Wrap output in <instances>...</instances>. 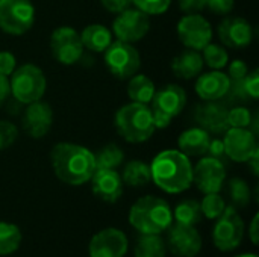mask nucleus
<instances>
[{
	"mask_svg": "<svg viewBox=\"0 0 259 257\" xmlns=\"http://www.w3.org/2000/svg\"><path fill=\"white\" fill-rule=\"evenodd\" d=\"M93 194L105 203H117L123 194V180L115 170H96L91 177Z\"/></svg>",
	"mask_w": 259,
	"mask_h": 257,
	"instance_id": "obj_18",
	"label": "nucleus"
},
{
	"mask_svg": "<svg viewBox=\"0 0 259 257\" xmlns=\"http://www.w3.org/2000/svg\"><path fill=\"white\" fill-rule=\"evenodd\" d=\"M203 65H205V62H203L200 52L193 50V48H187V50L181 52L171 61V70H173L175 76L179 79H184V80L197 77L202 73Z\"/></svg>",
	"mask_w": 259,
	"mask_h": 257,
	"instance_id": "obj_21",
	"label": "nucleus"
},
{
	"mask_svg": "<svg viewBox=\"0 0 259 257\" xmlns=\"http://www.w3.org/2000/svg\"><path fill=\"white\" fill-rule=\"evenodd\" d=\"M21 244L20 229L6 221H0V256L12 254L18 250Z\"/></svg>",
	"mask_w": 259,
	"mask_h": 257,
	"instance_id": "obj_27",
	"label": "nucleus"
},
{
	"mask_svg": "<svg viewBox=\"0 0 259 257\" xmlns=\"http://www.w3.org/2000/svg\"><path fill=\"white\" fill-rule=\"evenodd\" d=\"M150 105H152L150 109L159 111V112L175 118L184 111V108L187 105V92L182 86L168 83L164 88L155 91V95H153Z\"/></svg>",
	"mask_w": 259,
	"mask_h": 257,
	"instance_id": "obj_19",
	"label": "nucleus"
},
{
	"mask_svg": "<svg viewBox=\"0 0 259 257\" xmlns=\"http://www.w3.org/2000/svg\"><path fill=\"white\" fill-rule=\"evenodd\" d=\"M126 235L114 227H108L96 233L90 242V257H124L127 253Z\"/></svg>",
	"mask_w": 259,
	"mask_h": 257,
	"instance_id": "obj_14",
	"label": "nucleus"
},
{
	"mask_svg": "<svg viewBox=\"0 0 259 257\" xmlns=\"http://www.w3.org/2000/svg\"><path fill=\"white\" fill-rule=\"evenodd\" d=\"M229 197L234 208H246L250 201V188L246 180L234 177L229 182Z\"/></svg>",
	"mask_w": 259,
	"mask_h": 257,
	"instance_id": "obj_31",
	"label": "nucleus"
},
{
	"mask_svg": "<svg viewBox=\"0 0 259 257\" xmlns=\"http://www.w3.org/2000/svg\"><path fill=\"white\" fill-rule=\"evenodd\" d=\"M129 223L141 235H161L171 226L173 211L164 198L144 195L132 204Z\"/></svg>",
	"mask_w": 259,
	"mask_h": 257,
	"instance_id": "obj_3",
	"label": "nucleus"
},
{
	"mask_svg": "<svg viewBox=\"0 0 259 257\" xmlns=\"http://www.w3.org/2000/svg\"><path fill=\"white\" fill-rule=\"evenodd\" d=\"M244 238V223L234 206H226L225 212L217 218L212 230L214 245L220 251L235 250Z\"/></svg>",
	"mask_w": 259,
	"mask_h": 257,
	"instance_id": "obj_8",
	"label": "nucleus"
},
{
	"mask_svg": "<svg viewBox=\"0 0 259 257\" xmlns=\"http://www.w3.org/2000/svg\"><path fill=\"white\" fill-rule=\"evenodd\" d=\"M258 215L253 217L252 223H250V229H249V236H250V241L256 245L258 244Z\"/></svg>",
	"mask_w": 259,
	"mask_h": 257,
	"instance_id": "obj_46",
	"label": "nucleus"
},
{
	"mask_svg": "<svg viewBox=\"0 0 259 257\" xmlns=\"http://www.w3.org/2000/svg\"><path fill=\"white\" fill-rule=\"evenodd\" d=\"M202 215L208 220H217L226 209V203L219 192L205 194V198L200 203Z\"/></svg>",
	"mask_w": 259,
	"mask_h": 257,
	"instance_id": "obj_32",
	"label": "nucleus"
},
{
	"mask_svg": "<svg viewBox=\"0 0 259 257\" xmlns=\"http://www.w3.org/2000/svg\"><path fill=\"white\" fill-rule=\"evenodd\" d=\"M243 83H244V89H246V92H247L252 98H258L259 97L258 70H253L252 73H247V76L243 79Z\"/></svg>",
	"mask_w": 259,
	"mask_h": 257,
	"instance_id": "obj_39",
	"label": "nucleus"
},
{
	"mask_svg": "<svg viewBox=\"0 0 259 257\" xmlns=\"http://www.w3.org/2000/svg\"><path fill=\"white\" fill-rule=\"evenodd\" d=\"M18 138V129L14 123L0 120V151L9 148Z\"/></svg>",
	"mask_w": 259,
	"mask_h": 257,
	"instance_id": "obj_36",
	"label": "nucleus"
},
{
	"mask_svg": "<svg viewBox=\"0 0 259 257\" xmlns=\"http://www.w3.org/2000/svg\"><path fill=\"white\" fill-rule=\"evenodd\" d=\"M258 162H259V148L250 156V159L247 161V164L250 165V168H252V171H253V174L255 176H258V173H259V165H258Z\"/></svg>",
	"mask_w": 259,
	"mask_h": 257,
	"instance_id": "obj_47",
	"label": "nucleus"
},
{
	"mask_svg": "<svg viewBox=\"0 0 259 257\" xmlns=\"http://www.w3.org/2000/svg\"><path fill=\"white\" fill-rule=\"evenodd\" d=\"M152 182L168 194H181L193 183L190 158L179 150H164L150 164Z\"/></svg>",
	"mask_w": 259,
	"mask_h": 257,
	"instance_id": "obj_2",
	"label": "nucleus"
},
{
	"mask_svg": "<svg viewBox=\"0 0 259 257\" xmlns=\"http://www.w3.org/2000/svg\"><path fill=\"white\" fill-rule=\"evenodd\" d=\"M219 38L226 47L244 48L253 39V29L243 17H226L219 24Z\"/></svg>",
	"mask_w": 259,
	"mask_h": 257,
	"instance_id": "obj_17",
	"label": "nucleus"
},
{
	"mask_svg": "<svg viewBox=\"0 0 259 257\" xmlns=\"http://www.w3.org/2000/svg\"><path fill=\"white\" fill-rule=\"evenodd\" d=\"M211 136L208 130L202 127H191L181 133L178 139L179 151H182L185 156H203L208 151Z\"/></svg>",
	"mask_w": 259,
	"mask_h": 257,
	"instance_id": "obj_22",
	"label": "nucleus"
},
{
	"mask_svg": "<svg viewBox=\"0 0 259 257\" xmlns=\"http://www.w3.org/2000/svg\"><path fill=\"white\" fill-rule=\"evenodd\" d=\"M165 244L159 235H141L135 244V257H165Z\"/></svg>",
	"mask_w": 259,
	"mask_h": 257,
	"instance_id": "obj_26",
	"label": "nucleus"
},
{
	"mask_svg": "<svg viewBox=\"0 0 259 257\" xmlns=\"http://www.w3.org/2000/svg\"><path fill=\"white\" fill-rule=\"evenodd\" d=\"M178 36L187 48L202 50L212 39V27L200 14H187L178 23Z\"/></svg>",
	"mask_w": 259,
	"mask_h": 257,
	"instance_id": "obj_11",
	"label": "nucleus"
},
{
	"mask_svg": "<svg viewBox=\"0 0 259 257\" xmlns=\"http://www.w3.org/2000/svg\"><path fill=\"white\" fill-rule=\"evenodd\" d=\"M80 39H82L83 48L94 52V53H103L114 41L112 30L100 23L88 24L80 32Z\"/></svg>",
	"mask_w": 259,
	"mask_h": 257,
	"instance_id": "obj_23",
	"label": "nucleus"
},
{
	"mask_svg": "<svg viewBox=\"0 0 259 257\" xmlns=\"http://www.w3.org/2000/svg\"><path fill=\"white\" fill-rule=\"evenodd\" d=\"M21 123L24 132L30 138L41 139L50 132L53 126V109L50 108L49 103L42 100L29 103L26 105Z\"/></svg>",
	"mask_w": 259,
	"mask_h": 257,
	"instance_id": "obj_15",
	"label": "nucleus"
},
{
	"mask_svg": "<svg viewBox=\"0 0 259 257\" xmlns=\"http://www.w3.org/2000/svg\"><path fill=\"white\" fill-rule=\"evenodd\" d=\"M11 95V88H9V79L6 76L0 74V108L3 106V103L8 100V97Z\"/></svg>",
	"mask_w": 259,
	"mask_h": 257,
	"instance_id": "obj_45",
	"label": "nucleus"
},
{
	"mask_svg": "<svg viewBox=\"0 0 259 257\" xmlns=\"http://www.w3.org/2000/svg\"><path fill=\"white\" fill-rule=\"evenodd\" d=\"M102 6L112 14H120L132 6V0H100Z\"/></svg>",
	"mask_w": 259,
	"mask_h": 257,
	"instance_id": "obj_40",
	"label": "nucleus"
},
{
	"mask_svg": "<svg viewBox=\"0 0 259 257\" xmlns=\"http://www.w3.org/2000/svg\"><path fill=\"white\" fill-rule=\"evenodd\" d=\"M103 59L109 73L120 80H129L141 67L140 52L134 44L120 39L111 42V45L103 52Z\"/></svg>",
	"mask_w": 259,
	"mask_h": 257,
	"instance_id": "obj_6",
	"label": "nucleus"
},
{
	"mask_svg": "<svg viewBox=\"0 0 259 257\" xmlns=\"http://www.w3.org/2000/svg\"><path fill=\"white\" fill-rule=\"evenodd\" d=\"M17 68V58L12 52L2 50L0 52V74L9 77Z\"/></svg>",
	"mask_w": 259,
	"mask_h": 257,
	"instance_id": "obj_37",
	"label": "nucleus"
},
{
	"mask_svg": "<svg viewBox=\"0 0 259 257\" xmlns=\"http://www.w3.org/2000/svg\"><path fill=\"white\" fill-rule=\"evenodd\" d=\"M235 257H258L256 254H252V253H246V254H238Z\"/></svg>",
	"mask_w": 259,
	"mask_h": 257,
	"instance_id": "obj_48",
	"label": "nucleus"
},
{
	"mask_svg": "<svg viewBox=\"0 0 259 257\" xmlns=\"http://www.w3.org/2000/svg\"><path fill=\"white\" fill-rule=\"evenodd\" d=\"M196 82V92L205 101H215L228 94L231 89V79L220 70H212L209 73L197 76Z\"/></svg>",
	"mask_w": 259,
	"mask_h": 257,
	"instance_id": "obj_20",
	"label": "nucleus"
},
{
	"mask_svg": "<svg viewBox=\"0 0 259 257\" xmlns=\"http://www.w3.org/2000/svg\"><path fill=\"white\" fill-rule=\"evenodd\" d=\"M94 159L96 170H115L121 165L124 153L117 144H108L94 155Z\"/></svg>",
	"mask_w": 259,
	"mask_h": 257,
	"instance_id": "obj_29",
	"label": "nucleus"
},
{
	"mask_svg": "<svg viewBox=\"0 0 259 257\" xmlns=\"http://www.w3.org/2000/svg\"><path fill=\"white\" fill-rule=\"evenodd\" d=\"M132 5L147 15H161L168 11L171 0H132Z\"/></svg>",
	"mask_w": 259,
	"mask_h": 257,
	"instance_id": "obj_34",
	"label": "nucleus"
},
{
	"mask_svg": "<svg viewBox=\"0 0 259 257\" xmlns=\"http://www.w3.org/2000/svg\"><path fill=\"white\" fill-rule=\"evenodd\" d=\"M203 62L212 68V70H222L228 65L229 62V55L226 52V48L220 44H212L209 42L208 45H205L203 48Z\"/></svg>",
	"mask_w": 259,
	"mask_h": 257,
	"instance_id": "obj_30",
	"label": "nucleus"
},
{
	"mask_svg": "<svg viewBox=\"0 0 259 257\" xmlns=\"http://www.w3.org/2000/svg\"><path fill=\"white\" fill-rule=\"evenodd\" d=\"M155 83L150 77H147L146 74H134L129 79L127 83V95L131 98V101L135 103H143V105H149L155 95Z\"/></svg>",
	"mask_w": 259,
	"mask_h": 257,
	"instance_id": "obj_24",
	"label": "nucleus"
},
{
	"mask_svg": "<svg viewBox=\"0 0 259 257\" xmlns=\"http://www.w3.org/2000/svg\"><path fill=\"white\" fill-rule=\"evenodd\" d=\"M202 209L200 203L196 200H184L181 201L173 212V218L179 224L185 226H196L197 223L202 221Z\"/></svg>",
	"mask_w": 259,
	"mask_h": 257,
	"instance_id": "obj_28",
	"label": "nucleus"
},
{
	"mask_svg": "<svg viewBox=\"0 0 259 257\" xmlns=\"http://www.w3.org/2000/svg\"><path fill=\"white\" fill-rule=\"evenodd\" d=\"M123 183L132 188H143L150 183L152 174H150V165H147L143 161H131L126 164L123 174H121Z\"/></svg>",
	"mask_w": 259,
	"mask_h": 257,
	"instance_id": "obj_25",
	"label": "nucleus"
},
{
	"mask_svg": "<svg viewBox=\"0 0 259 257\" xmlns=\"http://www.w3.org/2000/svg\"><path fill=\"white\" fill-rule=\"evenodd\" d=\"M226 114L228 112H223L217 106H208V108H205V117L202 120L208 127H211L214 130H220L228 126Z\"/></svg>",
	"mask_w": 259,
	"mask_h": 257,
	"instance_id": "obj_35",
	"label": "nucleus"
},
{
	"mask_svg": "<svg viewBox=\"0 0 259 257\" xmlns=\"http://www.w3.org/2000/svg\"><path fill=\"white\" fill-rule=\"evenodd\" d=\"M206 153H209V156L217 158V159L225 156V144H223V141L222 139H211Z\"/></svg>",
	"mask_w": 259,
	"mask_h": 257,
	"instance_id": "obj_44",
	"label": "nucleus"
},
{
	"mask_svg": "<svg viewBox=\"0 0 259 257\" xmlns=\"http://www.w3.org/2000/svg\"><path fill=\"white\" fill-rule=\"evenodd\" d=\"M35 23L30 0H0V30L8 35H24Z\"/></svg>",
	"mask_w": 259,
	"mask_h": 257,
	"instance_id": "obj_7",
	"label": "nucleus"
},
{
	"mask_svg": "<svg viewBox=\"0 0 259 257\" xmlns=\"http://www.w3.org/2000/svg\"><path fill=\"white\" fill-rule=\"evenodd\" d=\"M249 73V68L246 65V62L243 59H234L229 65V79L231 82H241Z\"/></svg>",
	"mask_w": 259,
	"mask_h": 257,
	"instance_id": "obj_38",
	"label": "nucleus"
},
{
	"mask_svg": "<svg viewBox=\"0 0 259 257\" xmlns=\"http://www.w3.org/2000/svg\"><path fill=\"white\" fill-rule=\"evenodd\" d=\"M223 144L225 155L234 162H247L258 150L256 138L249 129L229 127L226 130Z\"/></svg>",
	"mask_w": 259,
	"mask_h": 257,
	"instance_id": "obj_16",
	"label": "nucleus"
},
{
	"mask_svg": "<svg viewBox=\"0 0 259 257\" xmlns=\"http://www.w3.org/2000/svg\"><path fill=\"white\" fill-rule=\"evenodd\" d=\"M179 8L187 14H199L206 8V0H178Z\"/></svg>",
	"mask_w": 259,
	"mask_h": 257,
	"instance_id": "obj_42",
	"label": "nucleus"
},
{
	"mask_svg": "<svg viewBox=\"0 0 259 257\" xmlns=\"http://www.w3.org/2000/svg\"><path fill=\"white\" fill-rule=\"evenodd\" d=\"M152 117H153V123H155V127L156 129H165V127H168L170 123H171V120H173L170 115H165V114H162L159 111H155V109H152Z\"/></svg>",
	"mask_w": 259,
	"mask_h": 257,
	"instance_id": "obj_43",
	"label": "nucleus"
},
{
	"mask_svg": "<svg viewBox=\"0 0 259 257\" xmlns=\"http://www.w3.org/2000/svg\"><path fill=\"white\" fill-rule=\"evenodd\" d=\"M55 176L70 186H80L91 180L96 171L94 153L74 142H58L50 151Z\"/></svg>",
	"mask_w": 259,
	"mask_h": 257,
	"instance_id": "obj_1",
	"label": "nucleus"
},
{
	"mask_svg": "<svg viewBox=\"0 0 259 257\" xmlns=\"http://www.w3.org/2000/svg\"><path fill=\"white\" fill-rule=\"evenodd\" d=\"M150 30V15L144 14L138 8H129L120 14L112 21V33L117 39L124 42H138Z\"/></svg>",
	"mask_w": 259,
	"mask_h": 257,
	"instance_id": "obj_10",
	"label": "nucleus"
},
{
	"mask_svg": "<svg viewBox=\"0 0 259 257\" xmlns=\"http://www.w3.org/2000/svg\"><path fill=\"white\" fill-rule=\"evenodd\" d=\"M206 8L215 14H229L234 8V0H206Z\"/></svg>",
	"mask_w": 259,
	"mask_h": 257,
	"instance_id": "obj_41",
	"label": "nucleus"
},
{
	"mask_svg": "<svg viewBox=\"0 0 259 257\" xmlns=\"http://www.w3.org/2000/svg\"><path fill=\"white\" fill-rule=\"evenodd\" d=\"M118 135L132 144H141L150 139L156 130L152 109L147 105L131 101L121 106L114 118Z\"/></svg>",
	"mask_w": 259,
	"mask_h": 257,
	"instance_id": "obj_4",
	"label": "nucleus"
},
{
	"mask_svg": "<svg viewBox=\"0 0 259 257\" xmlns=\"http://www.w3.org/2000/svg\"><path fill=\"white\" fill-rule=\"evenodd\" d=\"M226 179V170L220 159L212 156L202 158L193 167V183L203 194L220 192Z\"/></svg>",
	"mask_w": 259,
	"mask_h": 257,
	"instance_id": "obj_12",
	"label": "nucleus"
},
{
	"mask_svg": "<svg viewBox=\"0 0 259 257\" xmlns=\"http://www.w3.org/2000/svg\"><path fill=\"white\" fill-rule=\"evenodd\" d=\"M50 52L62 65L76 64L83 53L80 33L71 26H59L50 35Z\"/></svg>",
	"mask_w": 259,
	"mask_h": 257,
	"instance_id": "obj_9",
	"label": "nucleus"
},
{
	"mask_svg": "<svg viewBox=\"0 0 259 257\" xmlns=\"http://www.w3.org/2000/svg\"><path fill=\"white\" fill-rule=\"evenodd\" d=\"M226 121L229 127H238V129H247L252 123V114L247 108L238 106L231 109L226 114Z\"/></svg>",
	"mask_w": 259,
	"mask_h": 257,
	"instance_id": "obj_33",
	"label": "nucleus"
},
{
	"mask_svg": "<svg viewBox=\"0 0 259 257\" xmlns=\"http://www.w3.org/2000/svg\"><path fill=\"white\" fill-rule=\"evenodd\" d=\"M168 230V248L178 257H196L202 250V236L194 226L171 223Z\"/></svg>",
	"mask_w": 259,
	"mask_h": 257,
	"instance_id": "obj_13",
	"label": "nucleus"
},
{
	"mask_svg": "<svg viewBox=\"0 0 259 257\" xmlns=\"http://www.w3.org/2000/svg\"><path fill=\"white\" fill-rule=\"evenodd\" d=\"M9 88L17 101L29 105L42 98L47 88V79L39 67L35 64H24L11 74Z\"/></svg>",
	"mask_w": 259,
	"mask_h": 257,
	"instance_id": "obj_5",
	"label": "nucleus"
}]
</instances>
